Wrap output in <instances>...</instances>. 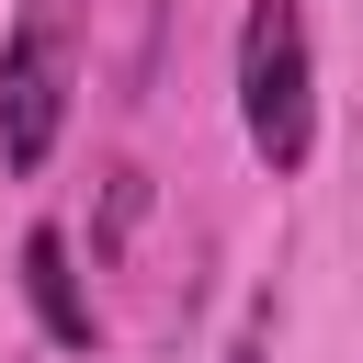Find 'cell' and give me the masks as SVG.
I'll list each match as a JSON object with an SVG mask.
<instances>
[{
	"label": "cell",
	"instance_id": "obj_1",
	"mask_svg": "<svg viewBox=\"0 0 363 363\" xmlns=\"http://www.w3.org/2000/svg\"><path fill=\"white\" fill-rule=\"evenodd\" d=\"M238 136L272 182L318 159V57H306V0H250L238 11Z\"/></svg>",
	"mask_w": 363,
	"mask_h": 363
},
{
	"label": "cell",
	"instance_id": "obj_2",
	"mask_svg": "<svg viewBox=\"0 0 363 363\" xmlns=\"http://www.w3.org/2000/svg\"><path fill=\"white\" fill-rule=\"evenodd\" d=\"M68 68H79V0H23L0 34V170L34 182L68 125Z\"/></svg>",
	"mask_w": 363,
	"mask_h": 363
},
{
	"label": "cell",
	"instance_id": "obj_3",
	"mask_svg": "<svg viewBox=\"0 0 363 363\" xmlns=\"http://www.w3.org/2000/svg\"><path fill=\"white\" fill-rule=\"evenodd\" d=\"M23 295H34V318H45L57 352H91L102 340V318H91V295L68 272V227H23Z\"/></svg>",
	"mask_w": 363,
	"mask_h": 363
}]
</instances>
